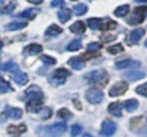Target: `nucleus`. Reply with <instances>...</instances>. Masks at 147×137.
Listing matches in <instances>:
<instances>
[{
	"instance_id": "nucleus-41",
	"label": "nucleus",
	"mask_w": 147,
	"mask_h": 137,
	"mask_svg": "<svg viewBox=\"0 0 147 137\" xmlns=\"http://www.w3.org/2000/svg\"><path fill=\"white\" fill-rule=\"evenodd\" d=\"M30 3H33V5H39V3H41L44 0H28Z\"/></svg>"
},
{
	"instance_id": "nucleus-22",
	"label": "nucleus",
	"mask_w": 147,
	"mask_h": 137,
	"mask_svg": "<svg viewBox=\"0 0 147 137\" xmlns=\"http://www.w3.org/2000/svg\"><path fill=\"white\" fill-rule=\"evenodd\" d=\"M129 10H130V6L129 5H122V6H118L114 10V14L117 17H124L125 15H127Z\"/></svg>"
},
{
	"instance_id": "nucleus-20",
	"label": "nucleus",
	"mask_w": 147,
	"mask_h": 137,
	"mask_svg": "<svg viewBox=\"0 0 147 137\" xmlns=\"http://www.w3.org/2000/svg\"><path fill=\"white\" fill-rule=\"evenodd\" d=\"M26 26V22H10L6 25V30L8 31H16V30H21L23 28Z\"/></svg>"
},
{
	"instance_id": "nucleus-17",
	"label": "nucleus",
	"mask_w": 147,
	"mask_h": 137,
	"mask_svg": "<svg viewBox=\"0 0 147 137\" xmlns=\"http://www.w3.org/2000/svg\"><path fill=\"white\" fill-rule=\"evenodd\" d=\"M61 32H62V29H61L59 25H56V24H52V25H49V26L46 29L45 35H46L47 37H54V36L60 35Z\"/></svg>"
},
{
	"instance_id": "nucleus-29",
	"label": "nucleus",
	"mask_w": 147,
	"mask_h": 137,
	"mask_svg": "<svg viewBox=\"0 0 147 137\" xmlns=\"http://www.w3.org/2000/svg\"><path fill=\"white\" fill-rule=\"evenodd\" d=\"M17 68H18L17 64L14 62H6L0 66V69L3 71H14V70H17Z\"/></svg>"
},
{
	"instance_id": "nucleus-31",
	"label": "nucleus",
	"mask_w": 147,
	"mask_h": 137,
	"mask_svg": "<svg viewBox=\"0 0 147 137\" xmlns=\"http://www.w3.org/2000/svg\"><path fill=\"white\" fill-rule=\"evenodd\" d=\"M107 51H108V53H110V54H118V53H121V52L124 51V47H123L121 44H116V45H113V46L108 47Z\"/></svg>"
},
{
	"instance_id": "nucleus-7",
	"label": "nucleus",
	"mask_w": 147,
	"mask_h": 137,
	"mask_svg": "<svg viewBox=\"0 0 147 137\" xmlns=\"http://www.w3.org/2000/svg\"><path fill=\"white\" fill-rule=\"evenodd\" d=\"M116 131V124L115 122L110 121V120H105L101 124V134L106 137L113 136Z\"/></svg>"
},
{
	"instance_id": "nucleus-39",
	"label": "nucleus",
	"mask_w": 147,
	"mask_h": 137,
	"mask_svg": "<svg viewBox=\"0 0 147 137\" xmlns=\"http://www.w3.org/2000/svg\"><path fill=\"white\" fill-rule=\"evenodd\" d=\"M64 5V0H53L51 2L52 7H59V6H63Z\"/></svg>"
},
{
	"instance_id": "nucleus-21",
	"label": "nucleus",
	"mask_w": 147,
	"mask_h": 137,
	"mask_svg": "<svg viewBox=\"0 0 147 137\" xmlns=\"http://www.w3.org/2000/svg\"><path fill=\"white\" fill-rule=\"evenodd\" d=\"M74 33H83V32H85V24L82 22V21H77V22H75L74 24H71L70 25V28H69Z\"/></svg>"
},
{
	"instance_id": "nucleus-26",
	"label": "nucleus",
	"mask_w": 147,
	"mask_h": 137,
	"mask_svg": "<svg viewBox=\"0 0 147 137\" xmlns=\"http://www.w3.org/2000/svg\"><path fill=\"white\" fill-rule=\"evenodd\" d=\"M124 108L127 112H133L138 108V100L137 99H129L124 102Z\"/></svg>"
},
{
	"instance_id": "nucleus-5",
	"label": "nucleus",
	"mask_w": 147,
	"mask_h": 137,
	"mask_svg": "<svg viewBox=\"0 0 147 137\" xmlns=\"http://www.w3.org/2000/svg\"><path fill=\"white\" fill-rule=\"evenodd\" d=\"M86 99L91 104H99L103 99V93L99 89H90L86 92Z\"/></svg>"
},
{
	"instance_id": "nucleus-15",
	"label": "nucleus",
	"mask_w": 147,
	"mask_h": 137,
	"mask_svg": "<svg viewBox=\"0 0 147 137\" xmlns=\"http://www.w3.org/2000/svg\"><path fill=\"white\" fill-rule=\"evenodd\" d=\"M68 64L75 69V70H82L84 67H85V62L82 60V58H78V56H72L68 60Z\"/></svg>"
},
{
	"instance_id": "nucleus-13",
	"label": "nucleus",
	"mask_w": 147,
	"mask_h": 137,
	"mask_svg": "<svg viewBox=\"0 0 147 137\" xmlns=\"http://www.w3.org/2000/svg\"><path fill=\"white\" fill-rule=\"evenodd\" d=\"M41 51H42V46L41 45H39V44H30V45L24 47L23 54L24 55H36V54L41 53Z\"/></svg>"
},
{
	"instance_id": "nucleus-42",
	"label": "nucleus",
	"mask_w": 147,
	"mask_h": 137,
	"mask_svg": "<svg viewBox=\"0 0 147 137\" xmlns=\"http://www.w3.org/2000/svg\"><path fill=\"white\" fill-rule=\"evenodd\" d=\"M82 137H93V136H92V135H90V134H84Z\"/></svg>"
},
{
	"instance_id": "nucleus-6",
	"label": "nucleus",
	"mask_w": 147,
	"mask_h": 137,
	"mask_svg": "<svg viewBox=\"0 0 147 137\" xmlns=\"http://www.w3.org/2000/svg\"><path fill=\"white\" fill-rule=\"evenodd\" d=\"M129 85L127 83L125 82H117L115 85H113L110 89H109V96L110 97H118V96H122L123 93L126 92Z\"/></svg>"
},
{
	"instance_id": "nucleus-16",
	"label": "nucleus",
	"mask_w": 147,
	"mask_h": 137,
	"mask_svg": "<svg viewBox=\"0 0 147 137\" xmlns=\"http://www.w3.org/2000/svg\"><path fill=\"white\" fill-rule=\"evenodd\" d=\"M5 114L10 119L17 120L22 116V109L17 108V107H7L5 111Z\"/></svg>"
},
{
	"instance_id": "nucleus-32",
	"label": "nucleus",
	"mask_w": 147,
	"mask_h": 137,
	"mask_svg": "<svg viewBox=\"0 0 147 137\" xmlns=\"http://www.w3.org/2000/svg\"><path fill=\"white\" fill-rule=\"evenodd\" d=\"M40 60L42 63H45L46 66H51V64H55L56 63V60L53 58V56H49V55H46V54H42L40 56Z\"/></svg>"
},
{
	"instance_id": "nucleus-8",
	"label": "nucleus",
	"mask_w": 147,
	"mask_h": 137,
	"mask_svg": "<svg viewBox=\"0 0 147 137\" xmlns=\"http://www.w3.org/2000/svg\"><path fill=\"white\" fill-rule=\"evenodd\" d=\"M144 35H145V29H134V30H132V31L129 33L126 41H127V44H130V45L137 44V43L142 38Z\"/></svg>"
},
{
	"instance_id": "nucleus-3",
	"label": "nucleus",
	"mask_w": 147,
	"mask_h": 137,
	"mask_svg": "<svg viewBox=\"0 0 147 137\" xmlns=\"http://www.w3.org/2000/svg\"><path fill=\"white\" fill-rule=\"evenodd\" d=\"M147 15V6H142V7H137L133 10V14L126 20L127 24L130 25H137L144 22L145 17Z\"/></svg>"
},
{
	"instance_id": "nucleus-24",
	"label": "nucleus",
	"mask_w": 147,
	"mask_h": 137,
	"mask_svg": "<svg viewBox=\"0 0 147 137\" xmlns=\"http://www.w3.org/2000/svg\"><path fill=\"white\" fill-rule=\"evenodd\" d=\"M37 13H38V9L28 8V9H25L24 12L20 13V14L17 15V17H23V18H30V20H32V18H34V16L37 15Z\"/></svg>"
},
{
	"instance_id": "nucleus-25",
	"label": "nucleus",
	"mask_w": 147,
	"mask_h": 137,
	"mask_svg": "<svg viewBox=\"0 0 147 137\" xmlns=\"http://www.w3.org/2000/svg\"><path fill=\"white\" fill-rule=\"evenodd\" d=\"M57 16H59V20H60L62 23H65V22H68V20L71 17V12H70L68 8H63V9H61V10H59Z\"/></svg>"
},
{
	"instance_id": "nucleus-45",
	"label": "nucleus",
	"mask_w": 147,
	"mask_h": 137,
	"mask_svg": "<svg viewBox=\"0 0 147 137\" xmlns=\"http://www.w3.org/2000/svg\"><path fill=\"white\" fill-rule=\"evenodd\" d=\"M3 1H5V0H0V3H2V2H3Z\"/></svg>"
},
{
	"instance_id": "nucleus-44",
	"label": "nucleus",
	"mask_w": 147,
	"mask_h": 137,
	"mask_svg": "<svg viewBox=\"0 0 147 137\" xmlns=\"http://www.w3.org/2000/svg\"><path fill=\"white\" fill-rule=\"evenodd\" d=\"M145 46L147 47V39H146V41H145Z\"/></svg>"
},
{
	"instance_id": "nucleus-30",
	"label": "nucleus",
	"mask_w": 147,
	"mask_h": 137,
	"mask_svg": "<svg viewBox=\"0 0 147 137\" xmlns=\"http://www.w3.org/2000/svg\"><path fill=\"white\" fill-rule=\"evenodd\" d=\"M15 8H16V3H15L14 1H11V2L7 3V6H5L3 8L0 9V15H3V14H10Z\"/></svg>"
},
{
	"instance_id": "nucleus-40",
	"label": "nucleus",
	"mask_w": 147,
	"mask_h": 137,
	"mask_svg": "<svg viewBox=\"0 0 147 137\" xmlns=\"http://www.w3.org/2000/svg\"><path fill=\"white\" fill-rule=\"evenodd\" d=\"M101 38H102V40H105V41H110V40H113L114 39V36H106V35H103V36H101Z\"/></svg>"
},
{
	"instance_id": "nucleus-18",
	"label": "nucleus",
	"mask_w": 147,
	"mask_h": 137,
	"mask_svg": "<svg viewBox=\"0 0 147 137\" xmlns=\"http://www.w3.org/2000/svg\"><path fill=\"white\" fill-rule=\"evenodd\" d=\"M87 25L92 30H101L102 28V20L101 18H88L87 20Z\"/></svg>"
},
{
	"instance_id": "nucleus-23",
	"label": "nucleus",
	"mask_w": 147,
	"mask_h": 137,
	"mask_svg": "<svg viewBox=\"0 0 147 137\" xmlns=\"http://www.w3.org/2000/svg\"><path fill=\"white\" fill-rule=\"evenodd\" d=\"M13 79H14L18 85H24L25 83H28L29 77H28V75L24 74V73H17V74H15V75L13 76Z\"/></svg>"
},
{
	"instance_id": "nucleus-37",
	"label": "nucleus",
	"mask_w": 147,
	"mask_h": 137,
	"mask_svg": "<svg viewBox=\"0 0 147 137\" xmlns=\"http://www.w3.org/2000/svg\"><path fill=\"white\" fill-rule=\"evenodd\" d=\"M101 48V45L96 41H93V43H90L87 45V52H96Z\"/></svg>"
},
{
	"instance_id": "nucleus-36",
	"label": "nucleus",
	"mask_w": 147,
	"mask_h": 137,
	"mask_svg": "<svg viewBox=\"0 0 147 137\" xmlns=\"http://www.w3.org/2000/svg\"><path fill=\"white\" fill-rule=\"evenodd\" d=\"M116 22H114L113 20H107V22H106V24L105 25H102V28H101V30H113V29H115L116 28Z\"/></svg>"
},
{
	"instance_id": "nucleus-28",
	"label": "nucleus",
	"mask_w": 147,
	"mask_h": 137,
	"mask_svg": "<svg viewBox=\"0 0 147 137\" xmlns=\"http://www.w3.org/2000/svg\"><path fill=\"white\" fill-rule=\"evenodd\" d=\"M72 9H74V13H75L76 15L82 16V15H84V14L87 12V6L84 5V3H78V5H75Z\"/></svg>"
},
{
	"instance_id": "nucleus-10",
	"label": "nucleus",
	"mask_w": 147,
	"mask_h": 137,
	"mask_svg": "<svg viewBox=\"0 0 147 137\" xmlns=\"http://www.w3.org/2000/svg\"><path fill=\"white\" fill-rule=\"evenodd\" d=\"M25 97L29 99H34V98H41L42 99V91L38 85L32 84L25 90Z\"/></svg>"
},
{
	"instance_id": "nucleus-12",
	"label": "nucleus",
	"mask_w": 147,
	"mask_h": 137,
	"mask_svg": "<svg viewBox=\"0 0 147 137\" xmlns=\"http://www.w3.org/2000/svg\"><path fill=\"white\" fill-rule=\"evenodd\" d=\"M145 76H146L145 71H141V70H131V71H127L124 74V77L130 82L139 81V79L144 78Z\"/></svg>"
},
{
	"instance_id": "nucleus-4",
	"label": "nucleus",
	"mask_w": 147,
	"mask_h": 137,
	"mask_svg": "<svg viewBox=\"0 0 147 137\" xmlns=\"http://www.w3.org/2000/svg\"><path fill=\"white\" fill-rule=\"evenodd\" d=\"M70 75V73L64 69V68H60V69H56L53 75L48 78V82L53 85H61L63 84L65 81H67V77Z\"/></svg>"
},
{
	"instance_id": "nucleus-9",
	"label": "nucleus",
	"mask_w": 147,
	"mask_h": 137,
	"mask_svg": "<svg viewBox=\"0 0 147 137\" xmlns=\"http://www.w3.org/2000/svg\"><path fill=\"white\" fill-rule=\"evenodd\" d=\"M42 106V99L41 98H34V99H29L26 102V109L30 113H38L41 109Z\"/></svg>"
},
{
	"instance_id": "nucleus-14",
	"label": "nucleus",
	"mask_w": 147,
	"mask_h": 137,
	"mask_svg": "<svg viewBox=\"0 0 147 137\" xmlns=\"http://www.w3.org/2000/svg\"><path fill=\"white\" fill-rule=\"evenodd\" d=\"M124 107V104H122L121 101H115L109 104L108 106V112L114 115V116H121L122 115V108Z\"/></svg>"
},
{
	"instance_id": "nucleus-19",
	"label": "nucleus",
	"mask_w": 147,
	"mask_h": 137,
	"mask_svg": "<svg viewBox=\"0 0 147 137\" xmlns=\"http://www.w3.org/2000/svg\"><path fill=\"white\" fill-rule=\"evenodd\" d=\"M7 130H8V132L9 134H14V135H20V134H22V132H25V130H26V125L25 124H18V125H9L8 128H7Z\"/></svg>"
},
{
	"instance_id": "nucleus-27",
	"label": "nucleus",
	"mask_w": 147,
	"mask_h": 137,
	"mask_svg": "<svg viewBox=\"0 0 147 137\" xmlns=\"http://www.w3.org/2000/svg\"><path fill=\"white\" fill-rule=\"evenodd\" d=\"M80 48H82V41H80L79 39L72 40V41L69 43L68 46H67V50L70 51V52H76V51H78V50H80Z\"/></svg>"
},
{
	"instance_id": "nucleus-11",
	"label": "nucleus",
	"mask_w": 147,
	"mask_h": 137,
	"mask_svg": "<svg viewBox=\"0 0 147 137\" xmlns=\"http://www.w3.org/2000/svg\"><path fill=\"white\" fill-rule=\"evenodd\" d=\"M116 69H125V68H130V67H140V62L137 60H132V59H126V60H121L117 61L115 63Z\"/></svg>"
},
{
	"instance_id": "nucleus-2",
	"label": "nucleus",
	"mask_w": 147,
	"mask_h": 137,
	"mask_svg": "<svg viewBox=\"0 0 147 137\" xmlns=\"http://www.w3.org/2000/svg\"><path fill=\"white\" fill-rule=\"evenodd\" d=\"M85 78L92 83V84H99V85H106V83L108 82V75L105 70L100 69V70H93L88 74L85 75Z\"/></svg>"
},
{
	"instance_id": "nucleus-1",
	"label": "nucleus",
	"mask_w": 147,
	"mask_h": 137,
	"mask_svg": "<svg viewBox=\"0 0 147 137\" xmlns=\"http://www.w3.org/2000/svg\"><path fill=\"white\" fill-rule=\"evenodd\" d=\"M67 130L65 122H55L49 125H41L37 128L38 137H60Z\"/></svg>"
},
{
	"instance_id": "nucleus-33",
	"label": "nucleus",
	"mask_w": 147,
	"mask_h": 137,
	"mask_svg": "<svg viewBox=\"0 0 147 137\" xmlns=\"http://www.w3.org/2000/svg\"><path fill=\"white\" fill-rule=\"evenodd\" d=\"M57 116H59L60 119L67 120V119H70V117L72 116V114H71L67 108H61V109H59V112H57Z\"/></svg>"
},
{
	"instance_id": "nucleus-46",
	"label": "nucleus",
	"mask_w": 147,
	"mask_h": 137,
	"mask_svg": "<svg viewBox=\"0 0 147 137\" xmlns=\"http://www.w3.org/2000/svg\"><path fill=\"white\" fill-rule=\"evenodd\" d=\"M72 1H75V0H72Z\"/></svg>"
},
{
	"instance_id": "nucleus-43",
	"label": "nucleus",
	"mask_w": 147,
	"mask_h": 137,
	"mask_svg": "<svg viewBox=\"0 0 147 137\" xmlns=\"http://www.w3.org/2000/svg\"><path fill=\"white\" fill-rule=\"evenodd\" d=\"M137 2H147V0H134Z\"/></svg>"
},
{
	"instance_id": "nucleus-34",
	"label": "nucleus",
	"mask_w": 147,
	"mask_h": 137,
	"mask_svg": "<svg viewBox=\"0 0 147 137\" xmlns=\"http://www.w3.org/2000/svg\"><path fill=\"white\" fill-rule=\"evenodd\" d=\"M136 92L140 96H144V97H147V82L141 84V85H138L136 87Z\"/></svg>"
},
{
	"instance_id": "nucleus-38",
	"label": "nucleus",
	"mask_w": 147,
	"mask_h": 137,
	"mask_svg": "<svg viewBox=\"0 0 147 137\" xmlns=\"http://www.w3.org/2000/svg\"><path fill=\"white\" fill-rule=\"evenodd\" d=\"M11 87L9 86V84L7 82H0V92L1 93H6L7 91H10Z\"/></svg>"
},
{
	"instance_id": "nucleus-35",
	"label": "nucleus",
	"mask_w": 147,
	"mask_h": 137,
	"mask_svg": "<svg viewBox=\"0 0 147 137\" xmlns=\"http://www.w3.org/2000/svg\"><path fill=\"white\" fill-rule=\"evenodd\" d=\"M82 125H79V124H74V125H71V128H70V135L72 136V137H76V136H78L80 132H82Z\"/></svg>"
}]
</instances>
